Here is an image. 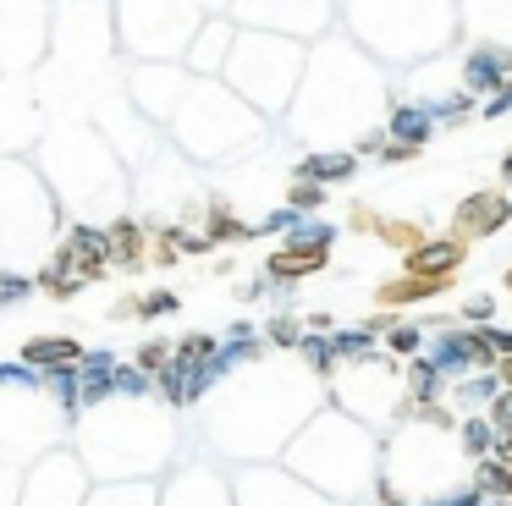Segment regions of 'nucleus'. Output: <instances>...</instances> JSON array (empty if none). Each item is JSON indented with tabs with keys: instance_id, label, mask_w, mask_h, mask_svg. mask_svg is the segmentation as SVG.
Listing matches in <instances>:
<instances>
[{
	"instance_id": "1",
	"label": "nucleus",
	"mask_w": 512,
	"mask_h": 506,
	"mask_svg": "<svg viewBox=\"0 0 512 506\" xmlns=\"http://www.w3.org/2000/svg\"><path fill=\"white\" fill-rule=\"evenodd\" d=\"M287 473H298L303 484H314L325 501H336V495L347 501V495H358V490L375 484L380 440H375V429L358 424L353 413H342V407L314 413L287 446Z\"/></svg>"
},
{
	"instance_id": "2",
	"label": "nucleus",
	"mask_w": 512,
	"mask_h": 506,
	"mask_svg": "<svg viewBox=\"0 0 512 506\" xmlns=\"http://www.w3.org/2000/svg\"><path fill=\"white\" fill-rule=\"evenodd\" d=\"M507 220H512V193H501V187H479V193H468L463 204L452 209V231H446V237L463 242V248H474V242L496 237Z\"/></svg>"
},
{
	"instance_id": "3",
	"label": "nucleus",
	"mask_w": 512,
	"mask_h": 506,
	"mask_svg": "<svg viewBox=\"0 0 512 506\" xmlns=\"http://www.w3.org/2000/svg\"><path fill=\"white\" fill-rule=\"evenodd\" d=\"M237 506H331L314 484H303L298 473L287 468H259V473H243L237 479Z\"/></svg>"
},
{
	"instance_id": "4",
	"label": "nucleus",
	"mask_w": 512,
	"mask_h": 506,
	"mask_svg": "<svg viewBox=\"0 0 512 506\" xmlns=\"http://www.w3.org/2000/svg\"><path fill=\"white\" fill-rule=\"evenodd\" d=\"M424 358H430L446 380H463V374H474V369H496V352L485 347L479 330H446L441 325L430 336V352H424Z\"/></svg>"
},
{
	"instance_id": "5",
	"label": "nucleus",
	"mask_w": 512,
	"mask_h": 506,
	"mask_svg": "<svg viewBox=\"0 0 512 506\" xmlns=\"http://www.w3.org/2000/svg\"><path fill=\"white\" fill-rule=\"evenodd\" d=\"M501 83H512V50L507 44H474L468 50V61H463V94L474 99V94H496Z\"/></svg>"
},
{
	"instance_id": "6",
	"label": "nucleus",
	"mask_w": 512,
	"mask_h": 506,
	"mask_svg": "<svg viewBox=\"0 0 512 506\" xmlns=\"http://www.w3.org/2000/svg\"><path fill=\"white\" fill-rule=\"evenodd\" d=\"M457 275H397V281H380L375 286V308H413V303H430V297L452 292Z\"/></svg>"
},
{
	"instance_id": "7",
	"label": "nucleus",
	"mask_w": 512,
	"mask_h": 506,
	"mask_svg": "<svg viewBox=\"0 0 512 506\" xmlns=\"http://www.w3.org/2000/svg\"><path fill=\"white\" fill-rule=\"evenodd\" d=\"M463 259H468L463 242H452V237H430L424 248L402 253V264H408L402 275H457V270H463Z\"/></svg>"
},
{
	"instance_id": "8",
	"label": "nucleus",
	"mask_w": 512,
	"mask_h": 506,
	"mask_svg": "<svg viewBox=\"0 0 512 506\" xmlns=\"http://www.w3.org/2000/svg\"><path fill=\"white\" fill-rule=\"evenodd\" d=\"M331 264V248H298V242H281L276 253L265 259L270 281H303V275H320Z\"/></svg>"
},
{
	"instance_id": "9",
	"label": "nucleus",
	"mask_w": 512,
	"mask_h": 506,
	"mask_svg": "<svg viewBox=\"0 0 512 506\" xmlns=\"http://www.w3.org/2000/svg\"><path fill=\"white\" fill-rule=\"evenodd\" d=\"M23 358L34 363V369H50V380H56V374H72V369H78L89 352H83L78 341H67V336H50V341L39 336V341H28V347H23Z\"/></svg>"
},
{
	"instance_id": "10",
	"label": "nucleus",
	"mask_w": 512,
	"mask_h": 506,
	"mask_svg": "<svg viewBox=\"0 0 512 506\" xmlns=\"http://www.w3.org/2000/svg\"><path fill=\"white\" fill-rule=\"evenodd\" d=\"M386 132H391V143L424 149V143L435 138V121H430V110H419V105H397V110H391V121H386Z\"/></svg>"
},
{
	"instance_id": "11",
	"label": "nucleus",
	"mask_w": 512,
	"mask_h": 506,
	"mask_svg": "<svg viewBox=\"0 0 512 506\" xmlns=\"http://www.w3.org/2000/svg\"><path fill=\"white\" fill-rule=\"evenodd\" d=\"M402 385H408V396L424 407V402H441V391H446V374H441V369H435V363L419 352V358H408V369H402Z\"/></svg>"
},
{
	"instance_id": "12",
	"label": "nucleus",
	"mask_w": 512,
	"mask_h": 506,
	"mask_svg": "<svg viewBox=\"0 0 512 506\" xmlns=\"http://www.w3.org/2000/svg\"><path fill=\"white\" fill-rule=\"evenodd\" d=\"M501 391L496 369H474L463 374V380H452V407H463V413H474V407H490V396Z\"/></svg>"
},
{
	"instance_id": "13",
	"label": "nucleus",
	"mask_w": 512,
	"mask_h": 506,
	"mask_svg": "<svg viewBox=\"0 0 512 506\" xmlns=\"http://www.w3.org/2000/svg\"><path fill=\"white\" fill-rule=\"evenodd\" d=\"M468 484L479 490V501H507V495H512V468H507V462H496V457H479L474 473H468Z\"/></svg>"
},
{
	"instance_id": "14",
	"label": "nucleus",
	"mask_w": 512,
	"mask_h": 506,
	"mask_svg": "<svg viewBox=\"0 0 512 506\" xmlns=\"http://www.w3.org/2000/svg\"><path fill=\"white\" fill-rule=\"evenodd\" d=\"M457 451H463V457H490V446H496V429H490V418H479V413H463L457 418Z\"/></svg>"
},
{
	"instance_id": "15",
	"label": "nucleus",
	"mask_w": 512,
	"mask_h": 506,
	"mask_svg": "<svg viewBox=\"0 0 512 506\" xmlns=\"http://www.w3.org/2000/svg\"><path fill=\"white\" fill-rule=\"evenodd\" d=\"M353 171H358L353 154H309V160L298 165L303 182H320V187H325V182H347Z\"/></svg>"
},
{
	"instance_id": "16",
	"label": "nucleus",
	"mask_w": 512,
	"mask_h": 506,
	"mask_svg": "<svg viewBox=\"0 0 512 506\" xmlns=\"http://www.w3.org/2000/svg\"><path fill=\"white\" fill-rule=\"evenodd\" d=\"M375 237L386 242V248H397V253H413V248L430 242V226H419V220H380Z\"/></svg>"
},
{
	"instance_id": "17",
	"label": "nucleus",
	"mask_w": 512,
	"mask_h": 506,
	"mask_svg": "<svg viewBox=\"0 0 512 506\" xmlns=\"http://www.w3.org/2000/svg\"><path fill=\"white\" fill-rule=\"evenodd\" d=\"M105 242H111V259L116 264H144V231H138L133 220L111 226V231H105Z\"/></svg>"
},
{
	"instance_id": "18",
	"label": "nucleus",
	"mask_w": 512,
	"mask_h": 506,
	"mask_svg": "<svg viewBox=\"0 0 512 506\" xmlns=\"http://www.w3.org/2000/svg\"><path fill=\"white\" fill-rule=\"evenodd\" d=\"M380 352H391V358H419V352H424V330L419 325H391L386 336H380Z\"/></svg>"
},
{
	"instance_id": "19",
	"label": "nucleus",
	"mask_w": 512,
	"mask_h": 506,
	"mask_svg": "<svg viewBox=\"0 0 512 506\" xmlns=\"http://www.w3.org/2000/svg\"><path fill=\"white\" fill-rule=\"evenodd\" d=\"M287 242H298V248H331L336 231L325 226V220H298V215H292V237Z\"/></svg>"
},
{
	"instance_id": "20",
	"label": "nucleus",
	"mask_w": 512,
	"mask_h": 506,
	"mask_svg": "<svg viewBox=\"0 0 512 506\" xmlns=\"http://www.w3.org/2000/svg\"><path fill=\"white\" fill-rule=\"evenodd\" d=\"M133 369L144 374V380H155L160 369H171V341H144L138 358H133Z\"/></svg>"
},
{
	"instance_id": "21",
	"label": "nucleus",
	"mask_w": 512,
	"mask_h": 506,
	"mask_svg": "<svg viewBox=\"0 0 512 506\" xmlns=\"http://www.w3.org/2000/svg\"><path fill=\"white\" fill-rule=\"evenodd\" d=\"M243 237H248V226H243V220H232L221 204H215V209H210V231H204V242L215 248V242H243Z\"/></svg>"
},
{
	"instance_id": "22",
	"label": "nucleus",
	"mask_w": 512,
	"mask_h": 506,
	"mask_svg": "<svg viewBox=\"0 0 512 506\" xmlns=\"http://www.w3.org/2000/svg\"><path fill=\"white\" fill-rule=\"evenodd\" d=\"M287 204H292V215H309V209H320L325 204V187L320 182H292V193H287Z\"/></svg>"
},
{
	"instance_id": "23",
	"label": "nucleus",
	"mask_w": 512,
	"mask_h": 506,
	"mask_svg": "<svg viewBox=\"0 0 512 506\" xmlns=\"http://www.w3.org/2000/svg\"><path fill=\"white\" fill-rule=\"evenodd\" d=\"M265 336L276 341V347H303V319H292V314H276L265 325Z\"/></svg>"
},
{
	"instance_id": "24",
	"label": "nucleus",
	"mask_w": 512,
	"mask_h": 506,
	"mask_svg": "<svg viewBox=\"0 0 512 506\" xmlns=\"http://www.w3.org/2000/svg\"><path fill=\"white\" fill-rule=\"evenodd\" d=\"M430 116H441V121H468V116H474V99H468V94H452V99H441Z\"/></svg>"
},
{
	"instance_id": "25",
	"label": "nucleus",
	"mask_w": 512,
	"mask_h": 506,
	"mask_svg": "<svg viewBox=\"0 0 512 506\" xmlns=\"http://www.w3.org/2000/svg\"><path fill=\"white\" fill-rule=\"evenodd\" d=\"M485 418H490V429H512V391H496V396H490Z\"/></svg>"
},
{
	"instance_id": "26",
	"label": "nucleus",
	"mask_w": 512,
	"mask_h": 506,
	"mask_svg": "<svg viewBox=\"0 0 512 506\" xmlns=\"http://www.w3.org/2000/svg\"><path fill=\"white\" fill-rule=\"evenodd\" d=\"M507 110H512V83H501L496 94L479 105V121H496V116H507Z\"/></svg>"
},
{
	"instance_id": "27",
	"label": "nucleus",
	"mask_w": 512,
	"mask_h": 506,
	"mask_svg": "<svg viewBox=\"0 0 512 506\" xmlns=\"http://www.w3.org/2000/svg\"><path fill=\"white\" fill-rule=\"evenodd\" d=\"M479 336H485V347L496 352V358H512V330H501V325H474Z\"/></svg>"
},
{
	"instance_id": "28",
	"label": "nucleus",
	"mask_w": 512,
	"mask_h": 506,
	"mask_svg": "<svg viewBox=\"0 0 512 506\" xmlns=\"http://www.w3.org/2000/svg\"><path fill=\"white\" fill-rule=\"evenodd\" d=\"M490 314H496V297H468L463 303V325H490Z\"/></svg>"
},
{
	"instance_id": "29",
	"label": "nucleus",
	"mask_w": 512,
	"mask_h": 506,
	"mask_svg": "<svg viewBox=\"0 0 512 506\" xmlns=\"http://www.w3.org/2000/svg\"><path fill=\"white\" fill-rule=\"evenodd\" d=\"M177 308V297L171 292H155V297H138V319H155V314H171Z\"/></svg>"
},
{
	"instance_id": "30",
	"label": "nucleus",
	"mask_w": 512,
	"mask_h": 506,
	"mask_svg": "<svg viewBox=\"0 0 512 506\" xmlns=\"http://www.w3.org/2000/svg\"><path fill=\"white\" fill-rule=\"evenodd\" d=\"M419 160V149H408V143H380V165H408Z\"/></svg>"
},
{
	"instance_id": "31",
	"label": "nucleus",
	"mask_w": 512,
	"mask_h": 506,
	"mask_svg": "<svg viewBox=\"0 0 512 506\" xmlns=\"http://www.w3.org/2000/svg\"><path fill=\"white\" fill-rule=\"evenodd\" d=\"M347 226H353V231H375V226H380V215H375L369 204H353V215H347Z\"/></svg>"
},
{
	"instance_id": "32",
	"label": "nucleus",
	"mask_w": 512,
	"mask_h": 506,
	"mask_svg": "<svg viewBox=\"0 0 512 506\" xmlns=\"http://www.w3.org/2000/svg\"><path fill=\"white\" fill-rule=\"evenodd\" d=\"M490 457L512 468V429H496V446H490Z\"/></svg>"
},
{
	"instance_id": "33",
	"label": "nucleus",
	"mask_w": 512,
	"mask_h": 506,
	"mask_svg": "<svg viewBox=\"0 0 512 506\" xmlns=\"http://www.w3.org/2000/svg\"><path fill=\"white\" fill-rule=\"evenodd\" d=\"M23 292H28V281H17V275H12V281H0V303H17Z\"/></svg>"
},
{
	"instance_id": "34",
	"label": "nucleus",
	"mask_w": 512,
	"mask_h": 506,
	"mask_svg": "<svg viewBox=\"0 0 512 506\" xmlns=\"http://www.w3.org/2000/svg\"><path fill=\"white\" fill-rule=\"evenodd\" d=\"M496 380H501V391H512V358H496Z\"/></svg>"
},
{
	"instance_id": "35",
	"label": "nucleus",
	"mask_w": 512,
	"mask_h": 506,
	"mask_svg": "<svg viewBox=\"0 0 512 506\" xmlns=\"http://www.w3.org/2000/svg\"><path fill=\"white\" fill-rule=\"evenodd\" d=\"M501 182H507V187H512V149H507V154H501Z\"/></svg>"
},
{
	"instance_id": "36",
	"label": "nucleus",
	"mask_w": 512,
	"mask_h": 506,
	"mask_svg": "<svg viewBox=\"0 0 512 506\" xmlns=\"http://www.w3.org/2000/svg\"><path fill=\"white\" fill-rule=\"evenodd\" d=\"M501 286H507V297H512V264H507V275H501Z\"/></svg>"
},
{
	"instance_id": "37",
	"label": "nucleus",
	"mask_w": 512,
	"mask_h": 506,
	"mask_svg": "<svg viewBox=\"0 0 512 506\" xmlns=\"http://www.w3.org/2000/svg\"><path fill=\"white\" fill-rule=\"evenodd\" d=\"M479 506H507V501H479Z\"/></svg>"
}]
</instances>
